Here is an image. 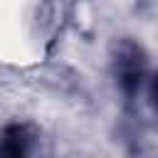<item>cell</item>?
<instances>
[{"label":"cell","mask_w":158,"mask_h":158,"mask_svg":"<svg viewBox=\"0 0 158 158\" xmlns=\"http://www.w3.org/2000/svg\"><path fill=\"white\" fill-rule=\"evenodd\" d=\"M40 133L27 123H10L0 131V158H32Z\"/></svg>","instance_id":"cell-1"},{"label":"cell","mask_w":158,"mask_h":158,"mask_svg":"<svg viewBox=\"0 0 158 158\" xmlns=\"http://www.w3.org/2000/svg\"><path fill=\"white\" fill-rule=\"evenodd\" d=\"M143 64H146V62H143V52H141L136 44H131V42L121 44L118 57H116V74H118L121 86H123L128 94H133V91L138 89L141 77H143Z\"/></svg>","instance_id":"cell-2"},{"label":"cell","mask_w":158,"mask_h":158,"mask_svg":"<svg viewBox=\"0 0 158 158\" xmlns=\"http://www.w3.org/2000/svg\"><path fill=\"white\" fill-rule=\"evenodd\" d=\"M151 101H153V106L158 109V77H156L153 84H151Z\"/></svg>","instance_id":"cell-3"}]
</instances>
